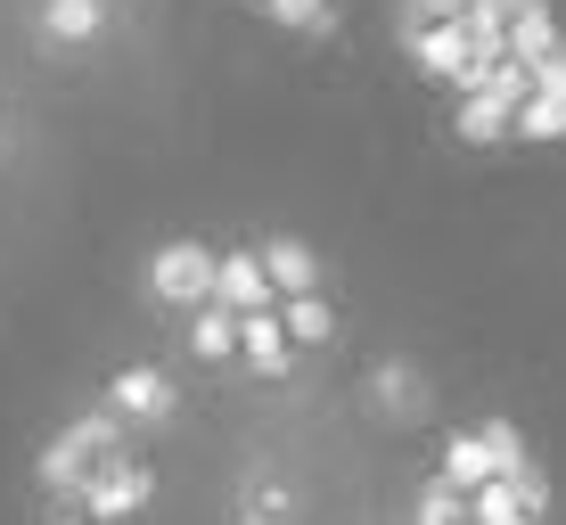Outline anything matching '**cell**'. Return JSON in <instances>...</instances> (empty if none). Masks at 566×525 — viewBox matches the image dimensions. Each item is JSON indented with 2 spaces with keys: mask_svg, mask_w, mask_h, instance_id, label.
<instances>
[{
  "mask_svg": "<svg viewBox=\"0 0 566 525\" xmlns=\"http://www.w3.org/2000/svg\"><path fill=\"white\" fill-rule=\"evenodd\" d=\"M115 452H124V419H115L107 402H99V411H83V419L66 427V435H50V452L33 460V476H42L57 501H74V510H83L91 476H99Z\"/></svg>",
  "mask_w": 566,
  "mask_h": 525,
  "instance_id": "obj_1",
  "label": "cell"
},
{
  "mask_svg": "<svg viewBox=\"0 0 566 525\" xmlns=\"http://www.w3.org/2000/svg\"><path fill=\"white\" fill-rule=\"evenodd\" d=\"M213 287H222V255L198 239H165L148 255V296L156 304H181V313H198V304H213Z\"/></svg>",
  "mask_w": 566,
  "mask_h": 525,
  "instance_id": "obj_2",
  "label": "cell"
},
{
  "mask_svg": "<svg viewBox=\"0 0 566 525\" xmlns=\"http://www.w3.org/2000/svg\"><path fill=\"white\" fill-rule=\"evenodd\" d=\"M148 493H156V476H148V460H132V452H115L99 476H91V493H83V517H99V525H124V517H140L148 510Z\"/></svg>",
  "mask_w": 566,
  "mask_h": 525,
  "instance_id": "obj_3",
  "label": "cell"
},
{
  "mask_svg": "<svg viewBox=\"0 0 566 525\" xmlns=\"http://www.w3.org/2000/svg\"><path fill=\"white\" fill-rule=\"evenodd\" d=\"M107 411L124 419V427H165L172 411H181V395H172V378L165 369H115V386H107Z\"/></svg>",
  "mask_w": 566,
  "mask_h": 525,
  "instance_id": "obj_4",
  "label": "cell"
},
{
  "mask_svg": "<svg viewBox=\"0 0 566 525\" xmlns=\"http://www.w3.org/2000/svg\"><path fill=\"white\" fill-rule=\"evenodd\" d=\"M213 304H230V313H271V304H280V280H271V263L255 255V246L222 255V287H213Z\"/></svg>",
  "mask_w": 566,
  "mask_h": 525,
  "instance_id": "obj_5",
  "label": "cell"
},
{
  "mask_svg": "<svg viewBox=\"0 0 566 525\" xmlns=\"http://www.w3.org/2000/svg\"><path fill=\"white\" fill-rule=\"evenodd\" d=\"M443 476H452L460 493H484V484H501V452L484 443V427H468V435L443 443Z\"/></svg>",
  "mask_w": 566,
  "mask_h": 525,
  "instance_id": "obj_6",
  "label": "cell"
},
{
  "mask_svg": "<svg viewBox=\"0 0 566 525\" xmlns=\"http://www.w3.org/2000/svg\"><path fill=\"white\" fill-rule=\"evenodd\" d=\"M239 354L255 361V378H287V361H296V337H287V321H280V313H247Z\"/></svg>",
  "mask_w": 566,
  "mask_h": 525,
  "instance_id": "obj_7",
  "label": "cell"
},
{
  "mask_svg": "<svg viewBox=\"0 0 566 525\" xmlns=\"http://www.w3.org/2000/svg\"><path fill=\"white\" fill-rule=\"evenodd\" d=\"M239 337H247V313H230V304H198L189 313V354L198 361H230Z\"/></svg>",
  "mask_w": 566,
  "mask_h": 525,
  "instance_id": "obj_8",
  "label": "cell"
},
{
  "mask_svg": "<svg viewBox=\"0 0 566 525\" xmlns=\"http://www.w3.org/2000/svg\"><path fill=\"white\" fill-rule=\"evenodd\" d=\"M369 395H378V411H395V419H419L427 411V378L411 361H378V369H369Z\"/></svg>",
  "mask_w": 566,
  "mask_h": 525,
  "instance_id": "obj_9",
  "label": "cell"
},
{
  "mask_svg": "<svg viewBox=\"0 0 566 525\" xmlns=\"http://www.w3.org/2000/svg\"><path fill=\"white\" fill-rule=\"evenodd\" d=\"M263 263H271V280H280V296H321V255H312L304 239H271Z\"/></svg>",
  "mask_w": 566,
  "mask_h": 525,
  "instance_id": "obj_10",
  "label": "cell"
},
{
  "mask_svg": "<svg viewBox=\"0 0 566 525\" xmlns=\"http://www.w3.org/2000/svg\"><path fill=\"white\" fill-rule=\"evenodd\" d=\"M551 50H558V17L542 9V0H534V9H517L510 17V57H517V66H542Z\"/></svg>",
  "mask_w": 566,
  "mask_h": 525,
  "instance_id": "obj_11",
  "label": "cell"
},
{
  "mask_svg": "<svg viewBox=\"0 0 566 525\" xmlns=\"http://www.w3.org/2000/svg\"><path fill=\"white\" fill-rule=\"evenodd\" d=\"M99 25H107V0H50V9H42L50 42H91Z\"/></svg>",
  "mask_w": 566,
  "mask_h": 525,
  "instance_id": "obj_12",
  "label": "cell"
},
{
  "mask_svg": "<svg viewBox=\"0 0 566 525\" xmlns=\"http://www.w3.org/2000/svg\"><path fill=\"white\" fill-rule=\"evenodd\" d=\"M280 321H287V337H296V345H328V337H337V313H328V296H287Z\"/></svg>",
  "mask_w": 566,
  "mask_h": 525,
  "instance_id": "obj_13",
  "label": "cell"
},
{
  "mask_svg": "<svg viewBox=\"0 0 566 525\" xmlns=\"http://www.w3.org/2000/svg\"><path fill=\"white\" fill-rule=\"evenodd\" d=\"M419 525H476V501H468L452 476H436V484L419 493Z\"/></svg>",
  "mask_w": 566,
  "mask_h": 525,
  "instance_id": "obj_14",
  "label": "cell"
},
{
  "mask_svg": "<svg viewBox=\"0 0 566 525\" xmlns=\"http://www.w3.org/2000/svg\"><path fill=\"white\" fill-rule=\"evenodd\" d=\"M468 501H476V525H542V517L517 501V484H510V476L484 484V493H468Z\"/></svg>",
  "mask_w": 566,
  "mask_h": 525,
  "instance_id": "obj_15",
  "label": "cell"
},
{
  "mask_svg": "<svg viewBox=\"0 0 566 525\" xmlns=\"http://www.w3.org/2000/svg\"><path fill=\"white\" fill-rule=\"evenodd\" d=\"M517 132H525V140H566V99H551V91H534V99L517 107Z\"/></svg>",
  "mask_w": 566,
  "mask_h": 525,
  "instance_id": "obj_16",
  "label": "cell"
},
{
  "mask_svg": "<svg viewBox=\"0 0 566 525\" xmlns=\"http://www.w3.org/2000/svg\"><path fill=\"white\" fill-rule=\"evenodd\" d=\"M271 17H280L287 33H328L337 25V0H263Z\"/></svg>",
  "mask_w": 566,
  "mask_h": 525,
  "instance_id": "obj_17",
  "label": "cell"
},
{
  "mask_svg": "<svg viewBox=\"0 0 566 525\" xmlns=\"http://www.w3.org/2000/svg\"><path fill=\"white\" fill-rule=\"evenodd\" d=\"M484 443L501 452V476H517V469H525V435H517L510 419H484Z\"/></svg>",
  "mask_w": 566,
  "mask_h": 525,
  "instance_id": "obj_18",
  "label": "cell"
},
{
  "mask_svg": "<svg viewBox=\"0 0 566 525\" xmlns=\"http://www.w3.org/2000/svg\"><path fill=\"white\" fill-rule=\"evenodd\" d=\"M510 484H517V501H525V510H534V517H542V510H551V476H542V469H534V460H525V469H517Z\"/></svg>",
  "mask_w": 566,
  "mask_h": 525,
  "instance_id": "obj_19",
  "label": "cell"
},
{
  "mask_svg": "<svg viewBox=\"0 0 566 525\" xmlns=\"http://www.w3.org/2000/svg\"><path fill=\"white\" fill-rule=\"evenodd\" d=\"M534 91H551V99H566V42H558V50H551V57L534 66Z\"/></svg>",
  "mask_w": 566,
  "mask_h": 525,
  "instance_id": "obj_20",
  "label": "cell"
},
{
  "mask_svg": "<svg viewBox=\"0 0 566 525\" xmlns=\"http://www.w3.org/2000/svg\"><path fill=\"white\" fill-rule=\"evenodd\" d=\"M402 9H419L427 25H452V17H468V0H402Z\"/></svg>",
  "mask_w": 566,
  "mask_h": 525,
  "instance_id": "obj_21",
  "label": "cell"
},
{
  "mask_svg": "<svg viewBox=\"0 0 566 525\" xmlns=\"http://www.w3.org/2000/svg\"><path fill=\"white\" fill-rule=\"evenodd\" d=\"M42 525H99V517H83V510H66V517H42Z\"/></svg>",
  "mask_w": 566,
  "mask_h": 525,
  "instance_id": "obj_22",
  "label": "cell"
},
{
  "mask_svg": "<svg viewBox=\"0 0 566 525\" xmlns=\"http://www.w3.org/2000/svg\"><path fill=\"white\" fill-rule=\"evenodd\" d=\"M484 9H501V17H517V9H534V0H484Z\"/></svg>",
  "mask_w": 566,
  "mask_h": 525,
  "instance_id": "obj_23",
  "label": "cell"
}]
</instances>
